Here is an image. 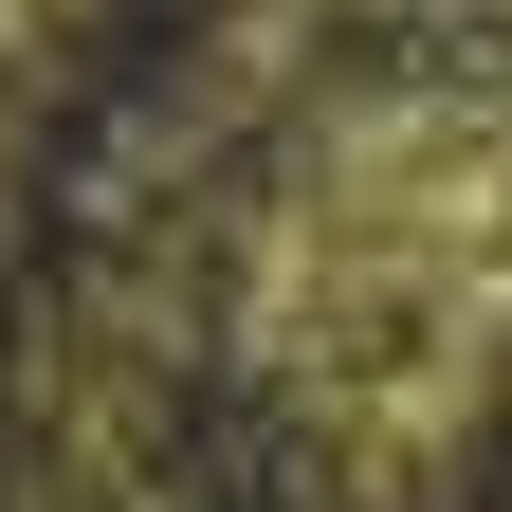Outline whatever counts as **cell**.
<instances>
[{"label":"cell","instance_id":"cell-1","mask_svg":"<svg viewBox=\"0 0 512 512\" xmlns=\"http://www.w3.org/2000/svg\"><path fill=\"white\" fill-rule=\"evenodd\" d=\"M92 19H110V0H0V74H37V55H74Z\"/></svg>","mask_w":512,"mask_h":512},{"label":"cell","instance_id":"cell-2","mask_svg":"<svg viewBox=\"0 0 512 512\" xmlns=\"http://www.w3.org/2000/svg\"><path fill=\"white\" fill-rule=\"evenodd\" d=\"M494 19H512V0H494Z\"/></svg>","mask_w":512,"mask_h":512}]
</instances>
